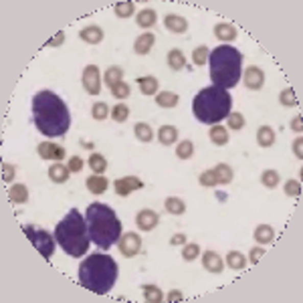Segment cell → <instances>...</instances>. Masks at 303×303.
<instances>
[{
    "instance_id": "cell-1",
    "label": "cell",
    "mask_w": 303,
    "mask_h": 303,
    "mask_svg": "<svg viewBox=\"0 0 303 303\" xmlns=\"http://www.w3.org/2000/svg\"><path fill=\"white\" fill-rule=\"evenodd\" d=\"M33 120L37 130L46 137H61L71 128V113L67 103L49 89L33 95Z\"/></svg>"
},
{
    "instance_id": "cell-2",
    "label": "cell",
    "mask_w": 303,
    "mask_h": 303,
    "mask_svg": "<svg viewBox=\"0 0 303 303\" xmlns=\"http://www.w3.org/2000/svg\"><path fill=\"white\" fill-rule=\"evenodd\" d=\"M120 267L105 253H91L79 265V283L95 295H107L118 281Z\"/></svg>"
},
{
    "instance_id": "cell-3",
    "label": "cell",
    "mask_w": 303,
    "mask_h": 303,
    "mask_svg": "<svg viewBox=\"0 0 303 303\" xmlns=\"http://www.w3.org/2000/svg\"><path fill=\"white\" fill-rule=\"evenodd\" d=\"M87 232L89 239L99 249H109L122 239V220L115 215V211L101 202H91L85 213Z\"/></svg>"
},
{
    "instance_id": "cell-4",
    "label": "cell",
    "mask_w": 303,
    "mask_h": 303,
    "mask_svg": "<svg viewBox=\"0 0 303 303\" xmlns=\"http://www.w3.org/2000/svg\"><path fill=\"white\" fill-rule=\"evenodd\" d=\"M232 109V97L222 87H204L196 93L192 101V113L200 124L217 126L218 122L226 120Z\"/></svg>"
},
{
    "instance_id": "cell-5",
    "label": "cell",
    "mask_w": 303,
    "mask_h": 303,
    "mask_svg": "<svg viewBox=\"0 0 303 303\" xmlns=\"http://www.w3.org/2000/svg\"><path fill=\"white\" fill-rule=\"evenodd\" d=\"M55 239L59 243V247L79 259V257H85L87 249H89V232H87V222L85 217H81V213L77 208H71L65 218L55 226Z\"/></svg>"
},
{
    "instance_id": "cell-6",
    "label": "cell",
    "mask_w": 303,
    "mask_h": 303,
    "mask_svg": "<svg viewBox=\"0 0 303 303\" xmlns=\"http://www.w3.org/2000/svg\"><path fill=\"white\" fill-rule=\"evenodd\" d=\"M208 65H211V81L215 87L230 89L237 87L241 81V65H243V55L230 46V44H220L208 55Z\"/></svg>"
},
{
    "instance_id": "cell-7",
    "label": "cell",
    "mask_w": 303,
    "mask_h": 303,
    "mask_svg": "<svg viewBox=\"0 0 303 303\" xmlns=\"http://www.w3.org/2000/svg\"><path fill=\"white\" fill-rule=\"evenodd\" d=\"M22 230H25L27 239L31 241V245L43 255L44 259L49 261L53 257V253H55V241H57V239H55L51 232H46L44 228H37V226H33V224L22 226Z\"/></svg>"
},
{
    "instance_id": "cell-8",
    "label": "cell",
    "mask_w": 303,
    "mask_h": 303,
    "mask_svg": "<svg viewBox=\"0 0 303 303\" xmlns=\"http://www.w3.org/2000/svg\"><path fill=\"white\" fill-rule=\"evenodd\" d=\"M118 243H120V253L124 257H128V259L135 257L139 253V249H142V237L137 232H124Z\"/></svg>"
},
{
    "instance_id": "cell-9",
    "label": "cell",
    "mask_w": 303,
    "mask_h": 303,
    "mask_svg": "<svg viewBox=\"0 0 303 303\" xmlns=\"http://www.w3.org/2000/svg\"><path fill=\"white\" fill-rule=\"evenodd\" d=\"M83 87L89 95H97L101 91V73L95 65H87L83 69Z\"/></svg>"
},
{
    "instance_id": "cell-10",
    "label": "cell",
    "mask_w": 303,
    "mask_h": 303,
    "mask_svg": "<svg viewBox=\"0 0 303 303\" xmlns=\"http://www.w3.org/2000/svg\"><path fill=\"white\" fill-rule=\"evenodd\" d=\"M113 188H115V194H118V196L126 198V196H130L133 190L144 188V184H142V180L135 178V176H126V178H118V180L113 182Z\"/></svg>"
},
{
    "instance_id": "cell-11",
    "label": "cell",
    "mask_w": 303,
    "mask_h": 303,
    "mask_svg": "<svg viewBox=\"0 0 303 303\" xmlns=\"http://www.w3.org/2000/svg\"><path fill=\"white\" fill-rule=\"evenodd\" d=\"M37 152H39V156H41L43 160H55V162H61V160L67 156L65 148H63V146H57V144H53V142H43V144H39Z\"/></svg>"
},
{
    "instance_id": "cell-12",
    "label": "cell",
    "mask_w": 303,
    "mask_h": 303,
    "mask_svg": "<svg viewBox=\"0 0 303 303\" xmlns=\"http://www.w3.org/2000/svg\"><path fill=\"white\" fill-rule=\"evenodd\" d=\"M158 222H160V217H158V213H154L152 208H144V211H139L137 217H135V224H137L139 230H152V228L158 226Z\"/></svg>"
},
{
    "instance_id": "cell-13",
    "label": "cell",
    "mask_w": 303,
    "mask_h": 303,
    "mask_svg": "<svg viewBox=\"0 0 303 303\" xmlns=\"http://www.w3.org/2000/svg\"><path fill=\"white\" fill-rule=\"evenodd\" d=\"M245 85L249 87V89H253V91H259L261 87L265 85V73L261 71L259 67H249L247 71H245Z\"/></svg>"
},
{
    "instance_id": "cell-14",
    "label": "cell",
    "mask_w": 303,
    "mask_h": 303,
    "mask_svg": "<svg viewBox=\"0 0 303 303\" xmlns=\"http://www.w3.org/2000/svg\"><path fill=\"white\" fill-rule=\"evenodd\" d=\"M202 267L208 271V273H222V269H224V263L220 259V255L215 253V251H206L204 255H202Z\"/></svg>"
},
{
    "instance_id": "cell-15",
    "label": "cell",
    "mask_w": 303,
    "mask_h": 303,
    "mask_svg": "<svg viewBox=\"0 0 303 303\" xmlns=\"http://www.w3.org/2000/svg\"><path fill=\"white\" fill-rule=\"evenodd\" d=\"M164 25H166V29L170 33H176V35H182V33L188 31V20L184 16H180V14H166Z\"/></svg>"
},
{
    "instance_id": "cell-16",
    "label": "cell",
    "mask_w": 303,
    "mask_h": 303,
    "mask_svg": "<svg viewBox=\"0 0 303 303\" xmlns=\"http://www.w3.org/2000/svg\"><path fill=\"white\" fill-rule=\"evenodd\" d=\"M85 184H87V190H89L91 194H95V196L103 194V192L109 188V182L105 180V176H99V174H95V176H89Z\"/></svg>"
},
{
    "instance_id": "cell-17",
    "label": "cell",
    "mask_w": 303,
    "mask_h": 303,
    "mask_svg": "<svg viewBox=\"0 0 303 303\" xmlns=\"http://www.w3.org/2000/svg\"><path fill=\"white\" fill-rule=\"evenodd\" d=\"M154 43H156V37H154L152 33H144V35H139V37L135 39L133 51H135V55H148V53L152 51Z\"/></svg>"
},
{
    "instance_id": "cell-18",
    "label": "cell",
    "mask_w": 303,
    "mask_h": 303,
    "mask_svg": "<svg viewBox=\"0 0 303 303\" xmlns=\"http://www.w3.org/2000/svg\"><path fill=\"white\" fill-rule=\"evenodd\" d=\"M79 37L89 44H97L103 41V31H101V27H97V25H89L85 29H81V33H79Z\"/></svg>"
},
{
    "instance_id": "cell-19",
    "label": "cell",
    "mask_w": 303,
    "mask_h": 303,
    "mask_svg": "<svg viewBox=\"0 0 303 303\" xmlns=\"http://www.w3.org/2000/svg\"><path fill=\"white\" fill-rule=\"evenodd\" d=\"M69 166H63L61 162H55L51 168H49V178L55 182V184H65L69 180Z\"/></svg>"
},
{
    "instance_id": "cell-20",
    "label": "cell",
    "mask_w": 303,
    "mask_h": 303,
    "mask_svg": "<svg viewBox=\"0 0 303 303\" xmlns=\"http://www.w3.org/2000/svg\"><path fill=\"white\" fill-rule=\"evenodd\" d=\"M8 198L14 204H25L29 202V188L25 184H12L8 190Z\"/></svg>"
},
{
    "instance_id": "cell-21",
    "label": "cell",
    "mask_w": 303,
    "mask_h": 303,
    "mask_svg": "<svg viewBox=\"0 0 303 303\" xmlns=\"http://www.w3.org/2000/svg\"><path fill=\"white\" fill-rule=\"evenodd\" d=\"M156 20H158V14H156L154 8H144V10H139L137 16H135L137 27H142V29H150V27H154Z\"/></svg>"
},
{
    "instance_id": "cell-22",
    "label": "cell",
    "mask_w": 303,
    "mask_h": 303,
    "mask_svg": "<svg viewBox=\"0 0 303 303\" xmlns=\"http://www.w3.org/2000/svg\"><path fill=\"white\" fill-rule=\"evenodd\" d=\"M215 35H217V39L228 43V41H235L237 39V29L232 25H228V22H218L217 27H215Z\"/></svg>"
},
{
    "instance_id": "cell-23",
    "label": "cell",
    "mask_w": 303,
    "mask_h": 303,
    "mask_svg": "<svg viewBox=\"0 0 303 303\" xmlns=\"http://www.w3.org/2000/svg\"><path fill=\"white\" fill-rule=\"evenodd\" d=\"M255 241L259 245H271L275 241V230L269 226V224H259L255 228Z\"/></svg>"
},
{
    "instance_id": "cell-24",
    "label": "cell",
    "mask_w": 303,
    "mask_h": 303,
    "mask_svg": "<svg viewBox=\"0 0 303 303\" xmlns=\"http://www.w3.org/2000/svg\"><path fill=\"white\" fill-rule=\"evenodd\" d=\"M103 81H105V85L107 87H115L118 83H122V81H124V69H122V67H118V65L109 67V69L105 71Z\"/></svg>"
},
{
    "instance_id": "cell-25",
    "label": "cell",
    "mask_w": 303,
    "mask_h": 303,
    "mask_svg": "<svg viewBox=\"0 0 303 303\" xmlns=\"http://www.w3.org/2000/svg\"><path fill=\"white\" fill-rule=\"evenodd\" d=\"M257 144L261 148H271L275 144V131L271 130L269 126H261L257 130Z\"/></svg>"
},
{
    "instance_id": "cell-26",
    "label": "cell",
    "mask_w": 303,
    "mask_h": 303,
    "mask_svg": "<svg viewBox=\"0 0 303 303\" xmlns=\"http://www.w3.org/2000/svg\"><path fill=\"white\" fill-rule=\"evenodd\" d=\"M137 87L144 95H156L158 93V79L148 75V77H139L137 79Z\"/></svg>"
},
{
    "instance_id": "cell-27",
    "label": "cell",
    "mask_w": 303,
    "mask_h": 303,
    "mask_svg": "<svg viewBox=\"0 0 303 303\" xmlns=\"http://www.w3.org/2000/svg\"><path fill=\"white\" fill-rule=\"evenodd\" d=\"M158 139L164 146H172V144H176V139H178V130L174 126H162L158 130Z\"/></svg>"
},
{
    "instance_id": "cell-28",
    "label": "cell",
    "mask_w": 303,
    "mask_h": 303,
    "mask_svg": "<svg viewBox=\"0 0 303 303\" xmlns=\"http://www.w3.org/2000/svg\"><path fill=\"white\" fill-rule=\"evenodd\" d=\"M168 67L172 71H182L186 67V59H184V53L180 49H172L168 53Z\"/></svg>"
},
{
    "instance_id": "cell-29",
    "label": "cell",
    "mask_w": 303,
    "mask_h": 303,
    "mask_svg": "<svg viewBox=\"0 0 303 303\" xmlns=\"http://www.w3.org/2000/svg\"><path fill=\"white\" fill-rule=\"evenodd\" d=\"M142 293H144V299L148 303L164 301V293H162V289L156 287V285H144V287H142Z\"/></svg>"
},
{
    "instance_id": "cell-30",
    "label": "cell",
    "mask_w": 303,
    "mask_h": 303,
    "mask_svg": "<svg viewBox=\"0 0 303 303\" xmlns=\"http://www.w3.org/2000/svg\"><path fill=\"white\" fill-rule=\"evenodd\" d=\"M156 103L160 107H176L180 103V97L172 91H162V93L156 95Z\"/></svg>"
},
{
    "instance_id": "cell-31",
    "label": "cell",
    "mask_w": 303,
    "mask_h": 303,
    "mask_svg": "<svg viewBox=\"0 0 303 303\" xmlns=\"http://www.w3.org/2000/svg\"><path fill=\"white\" fill-rule=\"evenodd\" d=\"M133 133H135V137H137L139 142H144V144H148V142L154 139V130H152L148 124H144V122H139V124L133 126Z\"/></svg>"
},
{
    "instance_id": "cell-32",
    "label": "cell",
    "mask_w": 303,
    "mask_h": 303,
    "mask_svg": "<svg viewBox=\"0 0 303 303\" xmlns=\"http://www.w3.org/2000/svg\"><path fill=\"white\" fill-rule=\"evenodd\" d=\"M208 135H211V142H213V144H217V146H224V144H228V131L224 130L222 126H218V124L211 128V133H208Z\"/></svg>"
},
{
    "instance_id": "cell-33",
    "label": "cell",
    "mask_w": 303,
    "mask_h": 303,
    "mask_svg": "<svg viewBox=\"0 0 303 303\" xmlns=\"http://www.w3.org/2000/svg\"><path fill=\"white\" fill-rule=\"evenodd\" d=\"M89 168L93 170L95 174H103L105 170H107V160L101 156V154H91L89 156Z\"/></svg>"
},
{
    "instance_id": "cell-34",
    "label": "cell",
    "mask_w": 303,
    "mask_h": 303,
    "mask_svg": "<svg viewBox=\"0 0 303 303\" xmlns=\"http://www.w3.org/2000/svg\"><path fill=\"white\" fill-rule=\"evenodd\" d=\"M164 206H166V211L174 215V217H180V215H184V211H186V204H184V200H180V198H168L166 202H164Z\"/></svg>"
},
{
    "instance_id": "cell-35",
    "label": "cell",
    "mask_w": 303,
    "mask_h": 303,
    "mask_svg": "<svg viewBox=\"0 0 303 303\" xmlns=\"http://www.w3.org/2000/svg\"><path fill=\"white\" fill-rule=\"evenodd\" d=\"M226 265L230 269H245L247 267V257L243 253H239V251H230L226 255Z\"/></svg>"
},
{
    "instance_id": "cell-36",
    "label": "cell",
    "mask_w": 303,
    "mask_h": 303,
    "mask_svg": "<svg viewBox=\"0 0 303 303\" xmlns=\"http://www.w3.org/2000/svg\"><path fill=\"white\" fill-rule=\"evenodd\" d=\"M217 174V182L218 184H228L232 180V168L226 166V164H217V168H213Z\"/></svg>"
},
{
    "instance_id": "cell-37",
    "label": "cell",
    "mask_w": 303,
    "mask_h": 303,
    "mask_svg": "<svg viewBox=\"0 0 303 303\" xmlns=\"http://www.w3.org/2000/svg\"><path fill=\"white\" fill-rule=\"evenodd\" d=\"M192 154H194V144H192L190 139H184V142L178 144L176 156H178L180 160H188V158H192Z\"/></svg>"
},
{
    "instance_id": "cell-38",
    "label": "cell",
    "mask_w": 303,
    "mask_h": 303,
    "mask_svg": "<svg viewBox=\"0 0 303 303\" xmlns=\"http://www.w3.org/2000/svg\"><path fill=\"white\" fill-rule=\"evenodd\" d=\"M107 113H109V107H107L105 101H95V103H93V107H91V115H93V120L103 122V120L107 118Z\"/></svg>"
},
{
    "instance_id": "cell-39",
    "label": "cell",
    "mask_w": 303,
    "mask_h": 303,
    "mask_svg": "<svg viewBox=\"0 0 303 303\" xmlns=\"http://www.w3.org/2000/svg\"><path fill=\"white\" fill-rule=\"evenodd\" d=\"M113 10H115V14L120 18H130L131 14H133V10H135V4L133 2H118L113 6Z\"/></svg>"
},
{
    "instance_id": "cell-40",
    "label": "cell",
    "mask_w": 303,
    "mask_h": 303,
    "mask_svg": "<svg viewBox=\"0 0 303 303\" xmlns=\"http://www.w3.org/2000/svg\"><path fill=\"white\" fill-rule=\"evenodd\" d=\"M208 55H211L208 46H204V44L196 46V49H194V53H192V61H194V65H200V67H202V65L208 61Z\"/></svg>"
},
{
    "instance_id": "cell-41",
    "label": "cell",
    "mask_w": 303,
    "mask_h": 303,
    "mask_svg": "<svg viewBox=\"0 0 303 303\" xmlns=\"http://www.w3.org/2000/svg\"><path fill=\"white\" fill-rule=\"evenodd\" d=\"M279 172L277 170H265L263 176H261V182L267 186V188H277L279 186Z\"/></svg>"
},
{
    "instance_id": "cell-42",
    "label": "cell",
    "mask_w": 303,
    "mask_h": 303,
    "mask_svg": "<svg viewBox=\"0 0 303 303\" xmlns=\"http://www.w3.org/2000/svg\"><path fill=\"white\" fill-rule=\"evenodd\" d=\"M128 115H130V109H128V105H126V103H118V105L111 109V120H115L118 124L126 122V120H128Z\"/></svg>"
},
{
    "instance_id": "cell-43",
    "label": "cell",
    "mask_w": 303,
    "mask_h": 303,
    "mask_svg": "<svg viewBox=\"0 0 303 303\" xmlns=\"http://www.w3.org/2000/svg\"><path fill=\"white\" fill-rule=\"evenodd\" d=\"M226 122H228V130L232 131H239L245 128V118H243V113H228V118H226Z\"/></svg>"
},
{
    "instance_id": "cell-44",
    "label": "cell",
    "mask_w": 303,
    "mask_h": 303,
    "mask_svg": "<svg viewBox=\"0 0 303 303\" xmlns=\"http://www.w3.org/2000/svg\"><path fill=\"white\" fill-rule=\"evenodd\" d=\"M279 101H281L283 105H287V107H293V105H297V97H295V91H293L291 87L283 89V91H281V95H279Z\"/></svg>"
},
{
    "instance_id": "cell-45",
    "label": "cell",
    "mask_w": 303,
    "mask_h": 303,
    "mask_svg": "<svg viewBox=\"0 0 303 303\" xmlns=\"http://www.w3.org/2000/svg\"><path fill=\"white\" fill-rule=\"evenodd\" d=\"M283 190H285L287 196L297 198V196L301 194V182H299V180H287L285 186H283Z\"/></svg>"
},
{
    "instance_id": "cell-46",
    "label": "cell",
    "mask_w": 303,
    "mask_h": 303,
    "mask_svg": "<svg viewBox=\"0 0 303 303\" xmlns=\"http://www.w3.org/2000/svg\"><path fill=\"white\" fill-rule=\"evenodd\" d=\"M200 255V247L196 243H190V245H184L182 249V259L184 261H194Z\"/></svg>"
},
{
    "instance_id": "cell-47",
    "label": "cell",
    "mask_w": 303,
    "mask_h": 303,
    "mask_svg": "<svg viewBox=\"0 0 303 303\" xmlns=\"http://www.w3.org/2000/svg\"><path fill=\"white\" fill-rule=\"evenodd\" d=\"M111 93H113L115 99H126V97H130L131 89L126 81H122V83H118L115 87H111Z\"/></svg>"
},
{
    "instance_id": "cell-48",
    "label": "cell",
    "mask_w": 303,
    "mask_h": 303,
    "mask_svg": "<svg viewBox=\"0 0 303 303\" xmlns=\"http://www.w3.org/2000/svg\"><path fill=\"white\" fill-rule=\"evenodd\" d=\"M198 182L202 184V186H217V174H215V170L211 168V170H206V172L200 174V178H198Z\"/></svg>"
},
{
    "instance_id": "cell-49",
    "label": "cell",
    "mask_w": 303,
    "mask_h": 303,
    "mask_svg": "<svg viewBox=\"0 0 303 303\" xmlns=\"http://www.w3.org/2000/svg\"><path fill=\"white\" fill-rule=\"evenodd\" d=\"M14 172H16V168L12 166V164H4L2 166V180L8 184V182H12L14 180Z\"/></svg>"
},
{
    "instance_id": "cell-50",
    "label": "cell",
    "mask_w": 303,
    "mask_h": 303,
    "mask_svg": "<svg viewBox=\"0 0 303 303\" xmlns=\"http://www.w3.org/2000/svg\"><path fill=\"white\" fill-rule=\"evenodd\" d=\"M69 170H71V172H81V170H83V160H81L79 156H71V160H69Z\"/></svg>"
},
{
    "instance_id": "cell-51",
    "label": "cell",
    "mask_w": 303,
    "mask_h": 303,
    "mask_svg": "<svg viewBox=\"0 0 303 303\" xmlns=\"http://www.w3.org/2000/svg\"><path fill=\"white\" fill-rule=\"evenodd\" d=\"M263 255H265V249H261V247L251 249V253H249V261H251V265H257Z\"/></svg>"
},
{
    "instance_id": "cell-52",
    "label": "cell",
    "mask_w": 303,
    "mask_h": 303,
    "mask_svg": "<svg viewBox=\"0 0 303 303\" xmlns=\"http://www.w3.org/2000/svg\"><path fill=\"white\" fill-rule=\"evenodd\" d=\"M303 137L301 135H297V139H295V142H293V154H295V156H297V158H299V160H301L303 158Z\"/></svg>"
},
{
    "instance_id": "cell-53",
    "label": "cell",
    "mask_w": 303,
    "mask_h": 303,
    "mask_svg": "<svg viewBox=\"0 0 303 303\" xmlns=\"http://www.w3.org/2000/svg\"><path fill=\"white\" fill-rule=\"evenodd\" d=\"M170 245H174V247H178V245H186V235L184 232H178V235H174L172 239H170Z\"/></svg>"
},
{
    "instance_id": "cell-54",
    "label": "cell",
    "mask_w": 303,
    "mask_h": 303,
    "mask_svg": "<svg viewBox=\"0 0 303 303\" xmlns=\"http://www.w3.org/2000/svg\"><path fill=\"white\" fill-rule=\"evenodd\" d=\"M63 41H65V33H57L55 39H51L46 44H49V46H59V44H63Z\"/></svg>"
},
{
    "instance_id": "cell-55",
    "label": "cell",
    "mask_w": 303,
    "mask_h": 303,
    "mask_svg": "<svg viewBox=\"0 0 303 303\" xmlns=\"http://www.w3.org/2000/svg\"><path fill=\"white\" fill-rule=\"evenodd\" d=\"M291 130L297 131V133H301V130H303L301 118H293V120H291Z\"/></svg>"
},
{
    "instance_id": "cell-56",
    "label": "cell",
    "mask_w": 303,
    "mask_h": 303,
    "mask_svg": "<svg viewBox=\"0 0 303 303\" xmlns=\"http://www.w3.org/2000/svg\"><path fill=\"white\" fill-rule=\"evenodd\" d=\"M180 299H182V293L178 289H174V291L168 293V301H180Z\"/></svg>"
}]
</instances>
